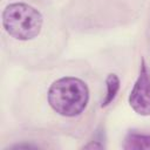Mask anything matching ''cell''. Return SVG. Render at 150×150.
<instances>
[{"mask_svg": "<svg viewBox=\"0 0 150 150\" xmlns=\"http://www.w3.org/2000/svg\"><path fill=\"white\" fill-rule=\"evenodd\" d=\"M50 108L61 116L80 115L89 101V88L79 77L66 76L52 83L47 94Z\"/></svg>", "mask_w": 150, "mask_h": 150, "instance_id": "cell-1", "label": "cell"}, {"mask_svg": "<svg viewBox=\"0 0 150 150\" xmlns=\"http://www.w3.org/2000/svg\"><path fill=\"white\" fill-rule=\"evenodd\" d=\"M120 79L116 74H109L105 79V86H107V93H105V96L101 103V107L104 108L107 105H109L116 97L118 90H120Z\"/></svg>", "mask_w": 150, "mask_h": 150, "instance_id": "cell-5", "label": "cell"}, {"mask_svg": "<svg viewBox=\"0 0 150 150\" xmlns=\"http://www.w3.org/2000/svg\"><path fill=\"white\" fill-rule=\"evenodd\" d=\"M129 104L141 116H150V70L142 59L138 77L130 91Z\"/></svg>", "mask_w": 150, "mask_h": 150, "instance_id": "cell-3", "label": "cell"}, {"mask_svg": "<svg viewBox=\"0 0 150 150\" xmlns=\"http://www.w3.org/2000/svg\"><path fill=\"white\" fill-rule=\"evenodd\" d=\"M13 148H15V149H21V148H28V149H29V148H36V146H35V145H30V144H26V145H22V144H21V145H19V144H18V145H14Z\"/></svg>", "mask_w": 150, "mask_h": 150, "instance_id": "cell-6", "label": "cell"}, {"mask_svg": "<svg viewBox=\"0 0 150 150\" xmlns=\"http://www.w3.org/2000/svg\"><path fill=\"white\" fill-rule=\"evenodd\" d=\"M43 25L42 14L33 6L25 2H13L2 12V26L8 35L20 41L36 38Z\"/></svg>", "mask_w": 150, "mask_h": 150, "instance_id": "cell-2", "label": "cell"}, {"mask_svg": "<svg viewBox=\"0 0 150 150\" xmlns=\"http://www.w3.org/2000/svg\"><path fill=\"white\" fill-rule=\"evenodd\" d=\"M123 149L125 150H145L150 149V134L129 130L124 137Z\"/></svg>", "mask_w": 150, "mask_h": 150, "instance_id": "cell-4", "label": "cell"}]
</instances>
